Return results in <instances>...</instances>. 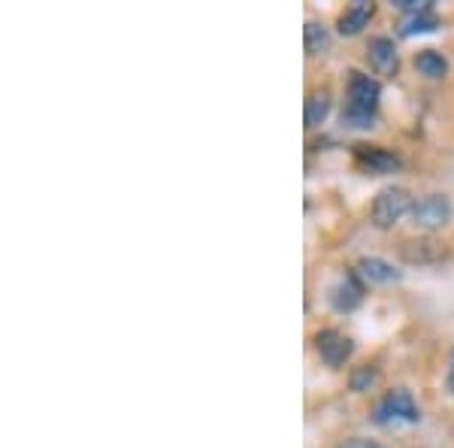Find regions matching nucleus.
I'll return each instance as SVG.
<instances>
[{"instance_id":"obj_14","label":"nucleus","mask_w":454,"mask_h":448,"mask_svg":"<svg viewBox=\"0 0 454 448\" xmlns=\"http://www.w3.org/2000/svg\"><path fill=\"white\" fill-rule=\"evenodd\" d=\"M439 28V19L434 12H421V16H409L400 21V36H415V34H430Z\"/></svg>"},{"instance_id":"obj_1","label":"nucleus","mask_w":454,"mask_h":448,"mask_svg":"<svg viewBox=\"0 0 454 448\" xmlns=\"http://www.w3.org/2000/svg\"><path fill=\"white\" fill-rule=\"evenodd\" d=\"M379 98H382V85L367 73H351L348 79V100L342 109V122L348 128H372L379 113Z\"/></svg>"},{"instance_id":"obj_12","label":"nucleus","mask_w":454,"mask_h":448,"mask_svg":"<svg viewBox=\"0 0 454 448\" xmlns=\"http://www.w3.org/2000/svg\"><path fill=\"white\" fill-rule=\"evenodd\" d=\"M327 113H331V91L318 88L306 98V128H318L327 119Z\"/></svg>"},{"instance_id":"obj_6","label":"nucleus","mask_w":454,"mask_h":448,"mask_svg":"<svg viewBox=\"0 0 454 448\" xmlns=\"http://www.w3.org/2000/svg\"><path fill=\"white\" fill-rule=\"evenodd\" d=\"M355 164L367 176H387L400 170V158L382 145H355Z\"/></svg>"},{"instance_id":"obj_10","label":"nucleus","mask_w":454,"mask_h":448,"mask_svg":"<svg viewBox=\"0 0 454 448\" xmlns=\"http://www.w3.org/2000/svg\"><path fill=\"white\" fill-rule=\"evenodd\" d=\"M367 55H370V64L379 73L397 70V49H394V40H387V36H372L370 46H367Z\"/></svg>"},{"instance_id":"obj_15","label":"nucleus","mask_w":454,"mask_h":448,"mask_svg":"<svg viewBox=\"0 0 454 448\" xmlns=\"http://www.w3.org/2000/svg\"><path fill=\"white\" fill-rule=\"evenodd\" d=\"M327 46H331V34H327V28L318 25V21H306V52L321 55V52H327Z\"/></svg>"},{"instance_id":"obj_5","label":"nucleus","mask_w":454,"mask_h":448,"mask_svg":"<svg viewBox=\"0 0 454 448\" xmlns=\"http://www.w3.org/2000/svg\"><path fill=\"white\" fill-rule=\"evenodd\" d=\"M315 349H318L321 361L327 366H342L351 358V351H355V342L346 334H340V330L325 327L315 334Z\"/></svg>"},{"instance_id":"obj_19","label":"nucleus","mask_w":454,"mask_h":448,"mask_svg":"<svg viewBox=\"0 0 454 448\" xmlns=\"http://www.w3.org/2000/svg\"><path fill=\"white\" fill-rule=\"evenodd\" d=\"M445 391L454 394V349H451V361H449V376H445Z\"/></svg>"},{"instance_id":"obj_9","label":"nucleus","mask_w":454,"mask_h":448,"mask_svg":"<svg viewBox=\"0 0 454 448\" xmlns=\"http://www.w3.org/2000/svg\"><path fill=\"white\" fill-rule=\"evenodd\" d=\"M364 300V285H361V276L357 273H346L336 282L333 288V306L340 312H351L357 303Z\"/></svg>"},{"instance_id":"obj_2","label":"nucleus","mask_w":454,"mask_h":448,"mask_svg":"<svg viewBox=\"0 0 454 448\" xmlns=\"http://www.w3.org/2000/svg\"><path fill=\"white\" fill-rule=\"evenodd\" d=\"M372 421L382 428H400V424H419L421 413L406 388H391L372 409Z\"/></svg>"},{"instance_id":"obj_8","label":"nucleus","mask_w":454,"mask_h":448,"mask_svg":"<svg viewBox=\"0 0 454 448\" xmlns=\"http://www.w3.org/2000/svg\"><path fill=\"white\" fill-rule=\"evenodd\" d=\"M357 276L364 279V282H370V285H394V282H400L403 273L394 263H387L382 258H361L357 261V270H355Z\"/></svg>"},{"instance_id":"obj_11","label":"nucleus","mask_w":454,"mask_h":448,"mask_svg":"<svg viewBox=\"0 0 454 448\" xmlns=\"http://www.w3.org/2000/svg\"><path fill=\"white\" fill-rule=\"evenodd\" d=\"M372 12H376V6L367 4V0H357V4L346 6V12L340 16V34L351 36V34L361 31V28H367V21L372 19Z\"/></svg>"},{"instance_id":"obj_4","label":"nucleus","mask_w":454,"mask_h":448,"mask_svg":"<svg viewBox=\"0 0 454 448\" xmlns=\"http://www.w3.org/2000/svg\"><path fill=\"white\" fill-rule=\"evenodd\" d=\"M412 222L421 231H439L451 222V200L445 194H424L412 207Z\"/></svg>"},{"instance_id":"obj_7","label":"nucleus","mask_w":454,"mask_h":448,"mask_svg":"<svg viewBox=\"0 0 454 448\" xmlns=\"http://www.w3.org/2000/svg\"><path fill=\"white\" fill-rule=\"evenodd\" d=\"M400 255L406 263H419V267H430V263H439L445 258V246L436 240H406L400 246Z\"/></svg>"},{"instance_id":"obj_16","label":"nucleus","mask_w":454,"mask_h":448,"mask_svg":"<svg viewBox=\"0 0 454 448\" xmlns=\"http://www.w3.org/2000/svg\"><path fill=\"white\" fill-rule=\"evenodd\" d=\"M379 376V370L376 366H357L355 373H351V391H357V394H364V391H370L372 388V381H376Z\"/></svg>"},{"instance_id":"obj_13","label":"nucleus","mask_w":454,"mask_h":448,"mask_svg":"<svg viewBox=\"0 0 454 448\" xmlns=\"http://www.w3.org/2000/svg\"><path fill=\"white\" fill-rule=\"evenodd\" d=\"M415 70L427 79H442L449 73V61L439 52H434V49H424V52L415 55Z\"/></svg>"},{"instance_id":"obj_3","label":"nucleus","mask_w":454,"mask_h":448,"mask_svg":"<svg viewBox=\"0 0 454 448\" xmlns=\"http://www.w3.org/2000/svg\"><path fill=\"white\" fill-rule=\"evenodd\" d=\"M412 207H415L412 194H409L406 188H400V185H391V188L379 191V197L372 200L370 218H372V224H376V227L387 231V227L397 224L406 212H412Z\"/></svg>"},{"instance_id":"obj_18","label":"nucleus","mask_w":454,"mask_h":448,"mask_svg":"<svg viewBox=\"0 0 454 448\" xmlns=\"http://www.w3.org/2000/svg\"><path fill=\"white\" fill-rule=\"evenodd\" d=\"M340 448H385V445H379V443H372V439H364V436H351L346 439Z\"/></svg>"},{"instance_id":"obj_17","label":"nucleus","mask_w":454,"mask_h":448,"mask_svg":"<svg viewBox=\"0 0 454 448\" xmlns=\"http://www.w3.org/2000/svg\"><path fill=\"white\" fill-rule=\"evenodd\" d=\"M394 6L409 16H421V12H430V4L427 0H394Z\"/></svg>"}]
</instances>
